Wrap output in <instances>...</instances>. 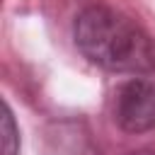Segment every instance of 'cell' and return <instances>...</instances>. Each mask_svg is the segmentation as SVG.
<instances>
[{
    "label": "cell",
    "instance_id": "cell-1",
    "mask_svg": "<svg viewBox=\"0 0 155 155\" xmlns=\"http://www.w3.org/2000/svg\"><path fill=\"white\" fill-rule=\"evenodd\" d=\"M73 39L78 51L111 73L148 75L155 70V41L133 19L92 5L75 17Z\"/></svg>",
    "mask_w": 155,
    "mask_h": 155
},
{
    "label": "cell",
    "instance_id": "cell-2",
    "mask_svg": "<svg viewBox=\"0 0 155 155\" xmlns=\"http://www.w3.org/2000/svg\"><path fill=\"white\" fill-rule=\"evenodd\" d=\"M114 119L128 133L155 131V80H128L116 90Z\"/></svg>",
    "mask_w": 155,
    "mask_h": 155
},
{
    "label": "cell",
    "instance_id": "cell-3",
    "mask_svg": "<svg viewBox=\"0 0 155 155\" xmlns=\"http://www.w3.org/2000/svg\"><path fill=\"white\" fill-rule=\"evenodd\" d=\"M19 153V131L12 116L10 104L2 107V155H17Z\"/></svg>",
    "mask_w": 155,
    "mask_h": 155
},
{
    "label": "cell",
    "instance_id": "cell-4",
    "mask_svg": "<svg viewBox=\"0 0 155 155\" xmlns=\"http://www.w3.org/2000/svg\"><path fill=\"white\" fill-rule=\"evenodd\" d=\"M128 155H155L153 150H133V153H128Z\"/></svg>",
    "mask_w": 155,
    "mask_h": 155
}]
</instances>
